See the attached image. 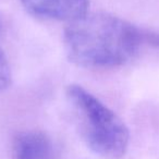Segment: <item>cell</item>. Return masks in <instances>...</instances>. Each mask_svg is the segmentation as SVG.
<instances>
[{
    "label": "cell",
    "mask_w": 159,
    "mask_h": 159,
    "mask_svg": "<svg viewBox=\"0 0 159 159\" xmlns=\"http://www.w3.org/2000/svg\"><path fill=\"white\" fill-rule=\"evenodd\" d=\"M69 60L82 68H116L130 61L142 44L141 29L105 12L69 23L63 35Z\"/></svg>",
    "instance_id": "obj_1"
},
{
    "label": "cell",
    "mask_w": 159,
    "mask_h": 159,
    "mask_svg": "<svg viewBox=\"0 0 159 159\" xmlns=\"http://www.w3.org/2000/svg\"><path fill=\"white\" fill-rule=\"evenodd\" d=\"M29 13L47 20L74 22L89 13V0H21Z\"/></svg>",
    "instance_id": "obj_3"
},
{
    "label": "cell",
    "mask_w": 159,
    "mask_h": 159,
    "mask_svg": "<svg viewBox=\"0 0 159 159\" xmlns=\"http://www.w3.org/2000/svg\"><path fill=\"white\" fill-rule=\"evenodd\" d=\"M141 38L142 44H147L155 48H159V32L141 29Z\"/></svg>",
    "instance_id": "obj_6"
},
{
    "label": "cell",
    "mask_w": 159,
    "mask_h": 159,
    "mask_svg": "<svg viewBox=\"0 0 159 159\" xmlns=\"http://www.w3.org/2000/svg\"><path fill=\"white\" fill-rule=\"evenodd\" d=\"M66 95L86 145L106 159H121L130 139L124 122L81 85H69Z\"/></svg>",
    "instance_id": "obj_2"
},
{
    "label": "cell",
    "mask_w": 159,
    "mask_h": 159,
    "mask_svg": "<svg viewBox=\"0 0 159 159\" xmlns=\"http://www.w3.org/2000/svg\"><path fill=\"white\" fill-rule=\"evenodd\" d=\"M11 84V69L5 52L0 47V92L7 89Z\"/></svg>",
    "instance_id": "obj_5"
},
{
    "label": "cell",
    "mask_w": 159,
    "mask_h": 159,
    "mask_svg": "<svg viewBox=\"0 0 159 159\" xmlns=\"http://www.w3.org/2000/svg\"><path fill=\"white\" fill-rule=\"evenodd\" d=\"M14 159H55L53 146L48 135L40 131H25L13 143Z\"/></svg>",
    "instance_id": "obj_4"
}]
</instances>
